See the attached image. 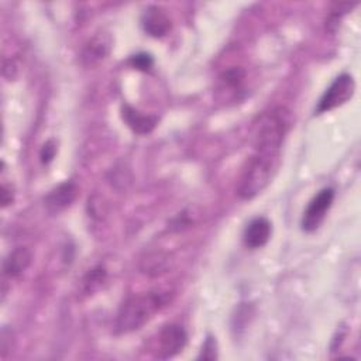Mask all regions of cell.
Instances as JSON below:
<instances>
[{
	"label": "cell",
	"mask_w": 361,
	"mask_h": 361,
	"mask_svg": "<svg viewBox=\"0 0 361 361\" xmlns=\"http://www.w3.org/2000/svg\"><path fill=\"white\" fill-rule=\"evenodd\" d=\"M107 279V272L104 269V267L97 265L92 269L87 271V274L85 275L82 285H83V292L86 295H93L94 292H97L106 282Z\"/></svg>",
	"instance_id": "5bb4252c"
},
{
	"label": "cell",
	"mask_w": 361,
	"mask_h": 361,
	"mask_svg": "<svg viewBox=\"0 0 361 361\" xmlns=\"http://www.w3.org/2000/svg\"><path fill=\"white\" fill-rule=\"evenodd\" d=\"M32 259V254L30 248L27 247H16L13 251L8 252V255L4 258L3 262V274L7 278H18L23 275L27 268L30 267Z\"/></svg>",
	"instance_id": "8fae6325"
},
{
	"label": "cell",
	"mask_w": 361,
	"mask_h": 361,
	"mask_svg": "<svg viewBox=\"0 0 361 361\" xmlns=\"http://www.w3.org/2000/svg\"><path fill=\"white\" fill-rule=\"evenodd\" d=\"M354 92H355L354 78L350 73L338 75L322 94L314 113L322 114L344 104L353 97Z\"/></svg>",
	"instance_id": "277c9868"
},
{
	"label": "cell",
	"mask_w": 361,
	"mask_h": 361,
	"mask_svg": "<svg viewBox=\"0 0 361 361\" xmlns=\"http://www.w3.org/2000/svg\"><path fill=\"white\" fill-rule=\"evenodd\" d=\"M217 341L213 336H207L203 345H202V350H200V354H199V360H209V361H213V360H217Z\"/></svg>",
	"instance_id": "2e32d148"
},
{
	"label": "cell",
	"mask_w": 361,
	"mask_h": 361,
	"mask_svg": "<svg viewBox=\"0 0 361 361\" xmlns=\"http://www.w3.org/2000/svg\"><path fill=\"white\" fill-rule=\"evenodd\" d=\"M279 164V154H267L255 151L247 161L237 185V195L243 200H251L258 196L272 180Z\"/></svg>",
	"instance_id": "7a4b0ae2"
},
{
	"label": "cell",
	"mask_w": 361,
	"mask_h": 361,
	"mask_svg": "<svg viewBox=\"0 0 361 361\" xmlns=\"http://www.w3.org/2000/svg\"><path fill=\"white\" fill-rule=\"evenodd\" d=\"M78 196V186L72 180H65L56 185L44 199L47 210L52 214H58L68 209Z\"/></svg>",
	"instance_id": "52a82bcc"
},
{
	"label": "cell",
	"mask_w": 361,
	"mask_h": 361,
	"mask_svg": "<svg viewBox=\"0 0 361 361\" xmlns=\"http://www.w3.org/2000/svg\"><path fill=\"white\" fill-rule=\"evenodd\" d=\"M141 27L152 38H162L171 30V20L159 6H148L141 14Z\"/></svg>",
	"instance_id": "ba28073f"
},
{
	"label": "cell",
	"mask_w": 361,
	"mask_h": 361,
	"mask_svg": "<svg viewBox=\"0 0 361 361\" xmlns=\"http://www.w3.org/2000/svg\"><path fill=\"white\" fill-rule=\"evenodd\" d=\"M56 155V142L54 140H48L42 144L41 149H39V159L44 165H48L49 162H52V159Z\"/></svg>",
	"instance_id": "e0dca14e"
},
{
	"label": "cell",
	"mask_w": 361,
	"mask_h": 361,
	"mask_svg": "<svg viewBox=\"0 0 361 361\" xmlns=\"http://www.w3.org/2000/svg\"><path fill=\"white\" fill-rule=\"evenodd\" d=\"M172 296L173 292L169 289H151L128 296L117 310L114 320L116 334H128L144 327L169 305Z\"/></svg>",
	"instance_id": "6da1fadb"
},
{
	"label": "cell",
	"mask_w": 361,
	"mask_h": 361,
	"mask_svg": "<svg viewBox=\"0 0 361 361\" xmlns=\"http://www.w3.org/2000/svg\"><path fill=\"white\" fill-rule=\"evenodd\" d=\"M271 221L265 217H255L245 226L243 233V243L250 250L261 248L271 238Z\"/></svg>",
	"instance_id": "9c48e42d"
},
{
	"label": "cell",
	"mask_w": 361,
	"mask_h": 361,
	"mask_svg": "<svg viewBox=\"0 0 361 361\" xmlns=\"http://www.w3.org/2000/svg\"><path fill=\"white\" fill-rule=\"evenodd\" d=\"M128 65L135 71L148 72L154 66V58L147 52H138L128 58Z\"/></svg>",
	"instance_id": "9a60e30c"
},
{
	"label": "cell",
	"mask_w": 361,
	"mask_h": 361,
	"mask_svg": "<svg viewBox=\"0 0 361 361\" xmlns=\"http://www.w3.org/2000/svg\"><path fill=\"white\" fill-rule=\"evenodd\" d=\"M109 51H110L109 37L104 34H97L83 48V54H82L83 62L90 66L94 63H99L107 56Z\"/></svg>",
	"instance_id": "7c38bea8"
},
{
	"label": "cell",
	"mask_w": 361,
	"mask_h": 361,
	"mask_svg": "<svg viewBox=\"0 0 361 361\" xmlns=\"http://www.w3.org/2000/svg\"><path fill=\"white\" fill-rule=\"evenodd\" d=\"M290 113L285 107H274L255 124L254 148L259 152L279 154L282 142L290 128Z\"/></svg>",
	"instance_id": "3957f363"
},
{
	"label": "cell",
	"mask_w": 361,
	"mask_h": 361,
	"mask_svg": "<svg viewBox=\"0 0 361 361\" xmlns=\"http://www.w3.org/2000/svg\"><path fill=\"white\" fill-rule=\"evenodd\" d=\"M219 79H220L221 90H227L233 94H237L238 92L243 90V85H244V79H245V71L240 66L227 68L226 71L221 72Z\"/></svg>",
	"instance_id": "4fadbf2b"
},
{
	"label": "cell",
	"mask_w": 361,
	"mask_h": 361,
	"mask_svg": "<svg viewBox=\"0 0 361 361\" xmlns=\"http://www.w3.org/2000/svg\"><path fill=\"white\" fill-rule=\"evenodd\" d=\"M334 200V189L333 188H323L317 195L306 206L303 216H302V230L306 233H313L320 227L323 223L329 209L331 207Z\"/></svg>",
	"instance_id": "8992f818"
},
{
	"label": "cell",
	"mask_w": 361,
	"mask_h": 361,
	"mask_svg": "<svg viewBox=\"0 0 361 361\" xmlns=\"http://www.w3.org/2000/svg\"><path fill=\"white\" fill-rule=\"evenodd\" d=\"M188 343V334L185 329L178 323L165 324L157 334L155 357L168 360L183 351Z\"/></svg>",
	"instance_id": "5b68a950"
},
{
	"label": "cell",
	"mask_w": 361,
	"mask_h": 361,
	"mask_svg": "<svg viewBox=\"0 0 361 361\" xmlns=\"http://www.w3.org/2000/svg\"><path fill=\"white\" fill-rule=\"evenodd\" d=\"M0 199H1V207H7L14 202V192L10 185H7V183L1 185Z\"/></svg>",
	"instance_id": "ac0fdd59"
},
{
	"label": "cell",
	"mask_w": 361,
	"mask_h": 361,
	"mask_svg": "<svg viewBox=\"0 0 361 361\" xmlns=\"http://www.w3.org/2000/svg\"><path fill=\"white\" fill-rule=\"evenodd\" d=\"M121 117L123 121L127 124V127L134 131L135 134H149L158 124V117L154 114L142 113L133 106L124 103L121 106Z\"/></svg>",
	"instance_id": "30bf717a"
}]
</instances>
